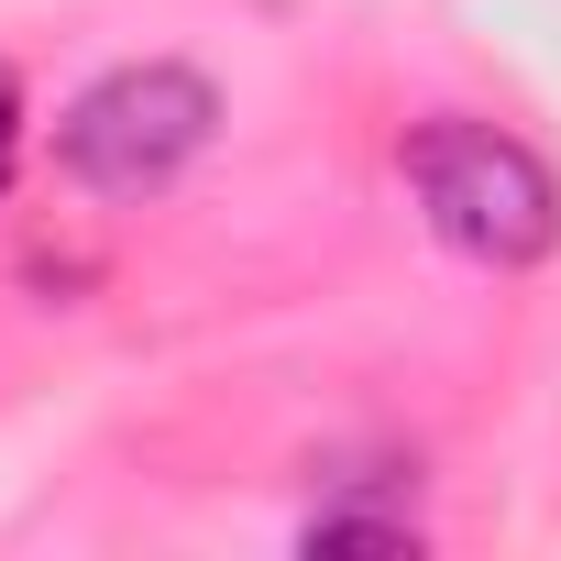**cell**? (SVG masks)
<instances>
[{
    "label": "cell",
    "mask_w": 561,
    "mask_h": 561,
    "mask_svg": "<svg viewBox=\"0 0 561 561\" xmlns=\"http://www.w3.org/2000/svg\"><path fill=\"white\" fill-rule=\"evenodd\" d=\"M397 176H408L419 220H430L462 264L528 275V264H550V242H561V176H550L517 133H495V122H473V111H430V122L397 144Z\"/></svg>",
    "instance_id": "1"
},
{
    "label": "cell",
    "mask_w": 561,
    "mask_h": 561,
    "mask_svg": "<svg viewBox=\"0 0 561 561\" xmlns=\"http://www.w3.org/2000/svg\"><path fill=\"white\" fill-rule=\"evenodd\" d=\"M220 144V89L176 56H144V67H111L100 89L67 100L56 122V176L100 209H144L165 198L198 154Z\"/></svg>",
    "instance_id": "2"
},
{
    "label": "cell",
    "mask_w": 561,
    "mask_h": 561,
    "mask_svg": "<svg viewBox=\"0 0 561 561\" xmlns=\"http://www.w3.org/2000/svg\"><path fill=\"white\" fill-rule=\"evenodd\" d=\"M12 165H23V78L0 67V187H12Z\"/></svg>",
    "instance_id": "3"
}]
</instances>
